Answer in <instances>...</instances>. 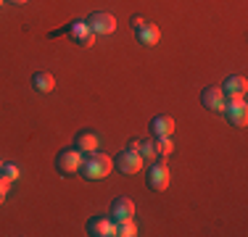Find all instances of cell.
<instances>
[{
  "mask_svg": "<svg viewBox=\"0 0 248 237\" xmlns=\"http://www.w3.org/2000/svg\"><path fill=\"white\" fill-rule=\"evenodd\" d=\"M111 169H114V158H108L106 153L95 150V153H85L79 174L90 182H98V179H106V177L111 174Z\"/></svg>",
  "mask_w": 248,
  "mask_h": 237,
  "instance_id": "obj_1",
  "label": "cell"
},
{
  "mask_svg": "<svg viewBox=\"0 0 248 237\" xmlns=\"http://www.w3.org/2000/svg\"><path fill=\"white\" fill-rule=\"evenodd\" d=\"M85 153L82 150H77V148H66V150H61L56 156V169H58V174H77V171L82 169V161H85Z\"/></svg>",
  "mask_w": 248,
  "mask_h": 237,
  "instance_id": "obj_2",
  "label": "cell"
},
{
  "mask_svg": "<svg viewBox=\"0 0 248 237\" xmlns=\"http://www.w3.org/2000/svg\"><path fill=\"white\" fill-rule=\"evenodd\" d=\"M114 166L122 174H138V171L143 169V156H140L138 150H132V148H127V150H122L119 156L114 158Z\"/></svg>",
  "mask_w": 248,
  "mask_h": 237,
  "instance_id": "obj_3",
  "label": "cell"
},
{
  "mask_svg": "<svg viewBox=\"0 0 248 237\" xmlns=\"http://www.w3.org/2000/svg\"><path fill=\"white\" fill-rule=\"evenodd\" d=\"M87 27L93 29V34H111V32H116V19L111 14H106V11H95V14H90L87 16Z\"/></svg>",
  "mask_w": 248,
  "mask_h": 237,
  "instance_id": "obj_4",
  "label": "cell"
},
{
  "mask_svg": "<svg viewBox=\"0 0 248 237\" xmlns=\"http://www.w3.org/2000/svg\"><path fill=\"white\" fill-rule=\"evenodd\" d=\"M66 34L74 40L77 45H85V47L95 45V34H93V29L87 27L85 19H77V21L69 24V27H66Z\"/></svg>",
  "mask_w": 248,
  "mask_h": 237,
  "instance_id": "obj_5",
  "label": "cell"
},
{
  "mask_svg": "<svg viewBox=\"0 0 248 237\" xmlns=\"http://www.w3.org/2000/svg\"><path fill=\"white\" fill-rule=\"evenodd\" d=\"M222 92L227 100H246V92H248V79L243 74H235V76H227L222 85Z\"/></svg>",
  "mask_w": 248,
  "mask_h": 237,
  "instance_id": "obj_6",
  "label": "cell"
},
{
  "mask_svg": "<svg viewBox=\"0 0 248 237\" xmlns=\"http://www.w3.org/2000/svg\"><path fill=\"white\" fill-rule=\"evenodd\" d=\"M222 114L227 116V121L232 124V127H246V124H248V105H246V100H227Z\"/></svg>",
  "mask_w": 248,
  "mask_h": 237,
  "instance_id": "obj_7",
  "label": "cell"
},
{
  "mask_svg": "<svg viewBox=\"0 0 248 237\" xmlns=\"http://www.w3.org/2000/svg\"><path fill=\"white\" fill-rule=\"evenodd\" d=\"M169 182H172V174H169V166L167 163H153L148 169V187L151 190L161 193V190L169 187Z\"/></svg>",
  "mask_w": 248,
  "mask_h": 237,
  "instance_id": "obj_8",
  "label": "cell"
},
{
  "mask_svg": "<svg viewBox=\"0 0 248 237\" xmlns=\"http://www.w3.org/2000/svg\"><path fill=\"white\" fill-rule=\"evenodd\" d=\"M87 235L93 237H114L116 235V222L111 216H93L87 222Z\"/></svg>",
  "mask_w": 248,
  "mask_h": 237,
  "instance_id": "obj_9",
  "label": "cell"
},
{
  "mask_svg": "<svg viewBox=\"0 0 248 237\" xmlns=\"http://www.w3.org/2000/svg\"><path fill=\"white\" fill-rule=\"evenodd\" d=\"M224 103H227V98H224L222 87H206V90L201 92V105H203L206 111H217V114H222Z\"/></svg>",
  "mask_w": 248,
  "mask_h": 237,
  "instance_id": "obj_10",
  "label": "cell"
},
{
  "mask_svg": "<svg viewBox=\"0 0 248 237\" xmlns=\"http://www.w3.org/2000/svg\"><path fill=\"white\" fill-rule=\"evenodd\" d=\"M108 216L114 219V222H124V219H132V216H135V200H132V198H127V195L116 198L114 203H111V208H108Z\"/></svg>",
  "mask_w": 248,
  "mask_h": 237,
  "instance_id": "obj_11",
  "label": "cell"
},
{
  "mask_svg": "<svg viewBox=\"0 0 248 237\" xmlns=\"http://www.w3.org/2000/svg\"><path fill=\"white\" fill-rule=\"evenodd\" d=\"M135 34H138V43L145 45V47L158 45V40H161V29H158L153 21H145L143 27H138V29H135Z\"/></svg>",
  "mask_w": 248,
  "mask_h": 237,
  "instance_id": "obj_12",
  "label": "cell"
},
{
  "mask_svg": "<svg viewBox=\"0 0 248 237\" xmlns=\"http://www.w3.org/2000/svg\"><path fill=\"white\" fill-rule=\"evenodd\" d=\"M151 132L156 134V137H172V132H174V118L169 116V114L156 116V118L151 121Z\"/></svg>",
  "mask_w": 248,
  "mask_h": 237,
  "instance_id": "obj_13",
  "label": "cell"
},
{
  "mask_svg": "<svg viewBox=\"0 0 248 237\" xmlns=\"http://www.w3.org/2000/svg\"><path fill=\"white\" fill-rule=\"evenodd\" d=\"M74 148H77V150H82V153H95L100 148V137L95 132H79L74 137Z\"/></svg>",
  "mask_w": 248,
  "mask_h": 237,
  "instance_id": "obj_14",
  "label": "cell"
},
{
  "mask_svg": "<svg viewBox=\"0 0 248 237\" xmlns=\"http://www.w3.org/2000/svg\"><path fill=\"white\" fill-rule=\"evenodd\" d=\"M32 87L37 92H43V95H48L56 90V76L50 74V71H37V74L32 76Z\"/></svg>",
  "mask_w": 248,
  "mask_h": 237,
  "instance_id": "obj_15",
  "label": "cell"
},
{
  "mask_svg": "<svg viewBox=\"0 0 248 237\" xmlns=\"http://www.w3.org/2000/svg\"><path fill=\"white\" fill-rule=\"evenodd\" d=\"M0 177H3V179L11 185V182H16V179L21 177V169H19L16 163H11V161H8V163H3V166H0Z\"/></svg>",
  "mask_w": 248,
  "mask_h": 237,
  "instance_id": "obj_16",
  "label": "cell"
},
{
  "mask_svg": "<svg viewBox=\"0 0 248 237\" xmlns=\"http://www.w3.org/2000/svg\"><path fill=\"white\" fill-rule=\"evenodd\" d=\"M116 235L119 237H135L138 235V227H135L132 219H124V222H116Z\"/></svg>",
  "mask_w": 248,
  "mask_h": 237,
  "instance_id": "obj_17",
  "label": "cell"
},
{
  "mask_svg": "<svg viewBox=\"0 0 248 237\" xmlns=\"http://www.w3.org/2000/svg\"><path fill=\"white\" fill-rule=\"evenodd\" d=\"M153 145H156V153H158V156H169V153L174 150L172 137H156V140H153Z\"/></svg>",
  "mask_w": 248,
  "mask_h": 237,
  "instance_id": "obj_18",
  "label": "cell"
},
{
  "mask_svg": "<svg viewBox=\"0 0 248 237\" xmlns=\"http://www.w3.org/2000/svg\"><path fill=\"white\" fill-rule=\"evenodd\" d=\"M138 153L143 158H156L158 153H156V145H153L151 140H140V145H138Z\"/></svg>",
  "mask_w": 248,
  "mask_h": 237,
  "instance_id": "obj_19",
  "label": "cell"
},
{
  "mask_svg": "<svg viewBox=\"0 0 248 237\" xmlns=\"http://www.w3.org/2000/svg\"><path fill=\"white\" fill-rule=\"evenodd\" d=\"M5 198H8V182H5L3 177H0V206L5 203Z\"/></svg>",
  "mask_w": 248,
  "mask_h": 237,
  "instance_id": "obj_20",
  "label": "cell"
},
{
  "mask_svg": "<svg viewBox=\"0 0 248 237\" xmlns=\"http://www.w3.org/2000/svg\"><path fill=\"white\" fill-rule=\"evenodd\" d=\"M143 24H145V19H143V16H132V29L143 27Z\"/></svg>",
  "mask_w": 248,
  "mask_h": 237,
  "instance_id": "obj_21",
  "label": "cell"
},
{
  "mask_svg": "<svg viewBox=\"0 0 248 237\" xmlns=\"http://www.w3.org/2000/svg\"><path fill=\"white\" fill-rule=\"evenodd\" d=\"M11 3H16V5H24V3H29V0H11Z\"/></svg>",
  "mask_w": 248,
  "mask_h": 237,
  "instance_id": "obj_22",
  "label": "cell"
},
{
  "mask_svg": "<svg viewBox=\"0 0 248 237\" xmlns=\"http://www.w3.org/2000/svg\"><path fill=\"white\" fill-rule=\"evenodd\" d=\"M0 166H3V161H0Z\"/></svg>",
  "mask_w": 248,
  "mask_h": 237,
  "instance_id": "obj_23",
  "label": "cell"
},
{
  "mask_svg": "<svg viewBox=\"0 0 248 237\" xmlns=\"http://www.w3.org/2000/svg\"><path fill=\"white\" fill-rule=\"evenodd\" d=\"M0 3H3V0H0Z\"/></svg>",
  "mask_w": 248,
  "mask_h": 237,
  "instance_id": "obj_24",
  "label": "cell"
}]
</instances>
